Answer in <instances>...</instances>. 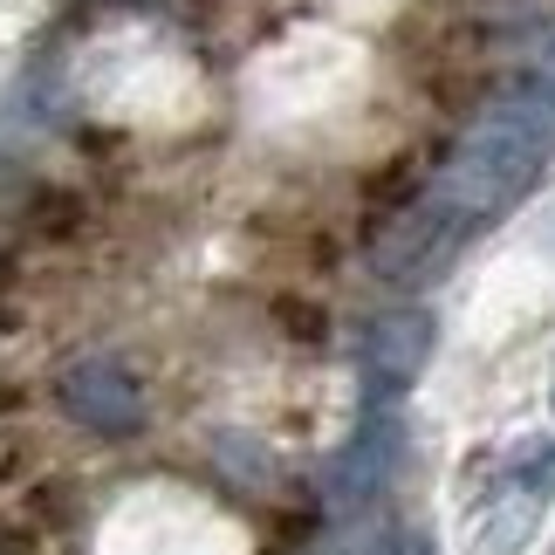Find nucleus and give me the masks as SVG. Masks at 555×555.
<instances>
[{
	"label": "nucleus",
	"mask_w": 555,
	"mask_h": 555,
	"mask_svg": "<svg viewBox=\"0 0 555 555\" xmlns=\"http://www.w3.org/2000/svg\"><path fill=\"white\" fill-rule=\"evenodd\" d=\"M542 138H548V131H535V124H521V117H494V124H487V131L453 158V172L439 179L433 199L453 206L466 227L494 220V212L515 206L521 185L542 172Z\"/></svg>",
	"instance_id": "1"
},
{
	"label": "nucleus",
	"mask_w": 555,
	"mask_h": 555,
	"mask_svg": "<svg viewBox=\"0 0 555 555\" xmlns=\"http://www.w3.org/2000/svg\"><path fill=\"white\" fill-rule=\"evenodd\" d=\"M466 241V220L453 206H439V199H425L412 212H398L391 227L377 233V247H371V261L384 282H433V274L453 261V247Z\"/></svg>",
	"instance_id": "2"
},
{
	"label": "nucleus",
	"mask_w": 555,
	"mask_h": 555,
	"mask_svg": "<svg viewBox=\"0 0 555 555\" xmlns=\"http://www.w3.org/2000/svg\"><path fill=\"white\" fill-rule=\"evenodd\" d=\"M425 350H433V315H425V309H398V315H384V323L371 330V344H364V384H371L377 398L404 391V384L418 377Z\"/></svg>",
	"instance_id": "3"
},
{
	"label": "nucleus",
	"mask_w": 555,
	"mask_h": 555,
	"mask_svg": "<svg viewBox=\"0 0 555 555\" xmlns=\"http://www.w3.org/2000/svg\"><path fill=\"white\" fill-rule=\"evenodd\" d=\"M542 507H548V494H535V487H521V480H501L494 501L474 515V555H521L535 542Z\"/></svg>",
	"instance_id": "4"
},
{
	"label": "nucleus",
	"mask_w": 555,
	"mask_h": 555,
	"mask_svg": "<svg viewBox=\"0 0 555 555\" xmlns=\"http://www.w3.org/2000/svg\"><path fill=\"white\" fill-rule=\"evenodd\" d=\"M69 404L90 425H103V433H124V425H138V384L124 377L117 364H82V371H69Z\"/></svg>",
	"instance_id": "5"
},
{
	"label": "nucleus",
	"mask_w": 555,
	"mask_h": 555,
	"mask_svg": "<svg viewBox=\"0 0 555 555\" xmlns=\"http://www.w3.org/2000/svg\"><path fill=\"white\" fill-rule=\"evenodd\" d=\"M398 460V418H364L350 439V453L336 460V494L344 501H364L371 487L384 480V466Z\"/></svg>",
	"instance_id": "6"
},
{
	"label": "nucleus",
	"mask_w": 555,
	"mask_h": 555,
	"mask_svg": "<svg viewBox=\"0 0 555 555\" xmlns=\"http://www.w3.org/2000/svg\"><path fill=\"white\" fill-rule=\"evenodd\" d=\"M507 480L535 487V494H555V446H548V439H521V453H515V474H507Z\"/></svg>",
	"instance_id": "7"
}]
</instances>
